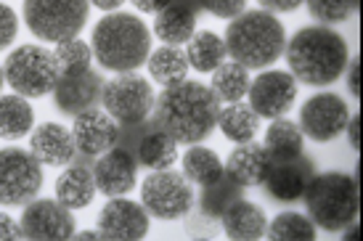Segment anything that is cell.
<instances>
[{
  "instance_id": "obj_13",
  "label": "cell",
  "mask_w": 363,
  "mask_h": 241,
  "mask_svg": "<svg viewBox=\"0 0 363 241\" xmlns=\"http://www.w3.org/2000/svg\"><path fill=\"white\" fill-rule=\"evenodd\" d=\"M247 96H250V106H252L257 117L279 120V117H284L294 106L297 80L292 77V72L265 69L255 80H250Z\"/></svg>"
},
{
  "instance_id": "obj_40",
  "label": "cell",
  "mask_w": 363,
  "mask_h": 241,
  "mask_svg": "<svg viewBox=\"0 0 363 241\" xmlns=\"http://www.w3.org/2000/svg\"><path fill=\"white\" fill-rule=\"evenodd\" d=\"M347 67H350V74H347V88H350V93H353L355 99H361V85H358V69H361V59L347 61Z\"/></svg>"
},
{
  "instance_id": "obj_5",
  "label": "cell",
  "mask_w": 363,
  "mask_h": 241,
  "mask_svg": "<svg viewBox=\"0 0 363 241\" xmlns=\"http://www.w3.org/2000/svg\"><path fill=\"white\" fill-rule=\"evenodd\" d=\"M311 220L323 231H345L355 223L361 210L358 181L347 172H321L313 175L303 194Z\"/></svg>"
},
{
  "instance_id": "obj_7",
  "label": "cell",
  "mask_w": 363,
  "mask_h": 241,
  "mask_svg": "<svg viewBox=\"0 0 363 241\" xmlns=\"http://www.w3.org/2000/svg\"><path fill=\"white\" fill-rule=\"evenodd\" d=\"M91 13V0H24V21L35 38L61 43L77 38Z\"/></svg>"
},
{
  "instance_id": "obj_6",
  "label": "cell",
  "mask_w": 363,
  "mask_h": 241,
  "mask_svg": "<svg viewBox=\"0 0 363 241\" xmlns=\"http://www.w3.org/2000/svg\"><path fill=\"white\" fill-rule=\"evenodd\" d=\"M3 77L13 93L24 99H43L53 93L61 72L53 50H45L43 45H19L3 64Z\"/></svg>"
},
{
  "instance_id": "obj_41",
  "label": "cell",
  "mask_w": 363,
  "mask_h": 241,
  "mask_svg": "<svg viewBox=\"0 0 363 241\" xmlns=\"http://www.w3.org/2000/svg\"><path fill=\"white\" fill-rule=\"evenodd\" d=\"M130 3L143 13H160L164 6H170L172 0H130Z\"/></svg>"
},
{
  "instance_id": "obj_21",
  "label": "cell",
  "mask_w": 363,
  "mask_h": 241,
  "mask_svg": "<svg viewBox=\"0 0 363 241\" xmlns=\"http://www.w3.org/2000/svg\"><path fill=\"white\" fill-rule=\"evenodd\" d=\"M220 225H223V233L233 241H257L265 236L268 218H265L260 204L239 196V199H233L220 212Z\"/></svg>"
},
{
  "instance_id": "obj_29",
  "label": "cell",
  "mask_w": 363,
  "mask_h": 241,
  "mask_svg": "<svg viewBox=\"0 0 363 241\" xmlns=\"http://www.w3.org/2000/svg\"><path fill=\"white\" fill-rule=\"evenodd\" d=\"M210 91L220 103H236L250 91V69L236 64V61H223L218 69L212 72Z\"/></svg>"
},
{
  "instance_id": "obj_19",
  "label": "cell",
  "mask_w": 363,
  "mask_h": 241,
  "mask_svg": "<svg viewBox=\"0 0 363 241\" xmlns=\"http://www.w3.org/2000/svg\"><path fill=\"white\" fill-rule=\"evenodd\" d=\"M32 157L45 167H64L72 164L77 157V146L72 138V130H67L59 122H43L30 135Z\"/></svg>"
},
{
  "instance_id": "obj_34",
  "label": "cell",
  "mask_w": 363,
  "mask_h": 241,
  "mask_svg": "<svg viewBox=\"0 0 363 241\" xmlns=\"http://www.w3.org/2000/svg\"><path fill=\"white\" fill-rule=\"evenodd\" d=\"M239 196H242V186H236L228 175H223L218 183H212V186L204 189L202 212L207 218H220V212L225 210L233 199H239Z\"/></svg>"
},
{
  "instance_id": "obj_10",
  "label": "cell",
  "mask_w": 363,
  "mask_h": 241,
  "mask_svg": "<svg viewBox=\"0 0 363 241\" xmlns=\"http://www.w3.org/2000/svg\"><path fill=\"white\" fill-rule=\"evenodd\" d=\"M43 189V164L32 151L0 149V204L19 207L38 196Z\"/></svg>"
},
{
  "instance_id": "obj_37",
  "label": "cell",
  "mask_w": 363,
  "mask_h": 241,
  "mask_svg": "<svg viewBox=\"0 0 363 241\" xmlns=\"http://www.w3.org/2000/svg\"><path fill=\"white\" fill-rule=\"evenodd\" d=\"M16 30H19V21H16V13L11 6L0 3V50L9 48L13 38H16Z\"/></svg>"
},
{
  "instance_id": "obj_42",
  "label": "cell",
  "mask_w": 363,
  "mask_h": 241,
  "mask_svg": "<svg viewBox=\"0 0 363 241\" xmlns=\"http://www.w3.org/2000/svg\"><path fill=\"white\" fill-rule=\"evenodd\" d=\"M345 130H347V138H350V146L358 151V135H361V117H350L347 125H345Z\"/></svg>"
},
{
  "instance_id": "obj_44",
  "label": "cell",
  "mask_w": 363,
  "mask_h": 241,
  "mask_svg": "<svg viewBox=\"0 0 363 241\" xmlns=\"http://www.w3.org/2000/svg\"><path fill=\"white\" fill-rule=\"evenodd\" d=\"M3 82H6V77H3V69H0V88H3Z\"/></svg>"
},
{
  "instance_id": "obj_2",
  "label": "cell",
  "mask_w": 363,
  "mask_h": 241,
  "mask_svg": "<svg viewBox=\"0 0 363 241\" xmlns=\"http://www.w3.org/2000/svg\"><path fill=\"white\" fill-rule=\"evenodd\" d=\"M284 53L294 80L305 85H318V88L340 80L350 61L345 38L326 24L294 32L292 40L284 45Z\"/></svg>"
},
{
  "instance_id": "obj_26",
  "label": "cell",
  "mask_w": 363,
  "mask_h": 241,
  "mask_svg": "<svg viewBox=\"0 0 363 241\" xmlns=\"http://www.w3.org/2000/svg\"><path fill=\"white\" fill-rule=\"evenodd\" d=\"M35 125V111L30 101L13 93V96H0V138L3 141H19L32 133Z\"/></svg>"
},
{
  "instance_id": "obj_35",
  "label": "cell",
  "mask_w": 363,
  "mask_h": 241,
  "mask_svg": "<svg viewBox=\"0 0 363 241\" xmlns=\"http://www.w3.org/2000/svg\"><path fill=\"white\" fill-rule=\"evenodd\" d=\"M305 3L313 19L329 27V24H342L350 19L358 0H305Z\"/></svg>"
},
{
  "instance_id": "obj_15",
  "label": "cell",
  "mask_w": 363,
  "mask_h": 241,
  "mask_svg": "<svg viewBox=\"0 0 363 241\" xmlns=\"http://www.w3.org/2000/svg\"><path fill=\"white\" fill-rule=\"evenodd\" d=\"M72 138L82 157H101L120 143V125L111 120L104 109H85L74 114Z\"/></svg>"
},
{
  "instance_id": "obj_38",
  "label": "cell",
  "mask_w": 363,
  "mask_h": 241,
  "mask_svg": "<svg viewBox=\"0 0 363 241\" xmlns=\"http://www.w3.org/2000/svg\"><path fill=\"white\" fill-rule=\"evenodd\" d=\"M11 239H21V225L11 215L0 212V241H11Z\"/></svg>"
},
{
  "instance_id": "obj_33",
  "label": "cell",
  "mask_w": 363,
  "mask_h": 241,
  "mask_svg": "<svg viewBox=\"0 0 363 241\" xmlns=\"http://www.w3.org/2000/svg\"><path fill=\"white\" fill-rule=\"evenodd\" d=\"M53 56H56L61 74H80V72L91 69L93 48L85 40H80V38H69V40L56 43Z\"/></svg>"
},
{
  "instance_id": "obj_25",
  "label": "cell",
  "mask_w": 363,
  "mask_h": 241,
  "mask_svg": "<svg viewBox=\"0 0 363 241\" xmlns=\"http://www.w3.org/2000/svg\"><path fill=\"white\" fill-rule=\"evenodd\" d=\"M220 133L228 138L231 143H247L255 141V135L260 130V117L252 111L250 103H225L220 111H218V125Z\"/></svg>"
},
{
  "instance_id": "obj_4",
  "label": "cell",
  "mask_w": 363,
  "mask_h": 241,
  "mask_svg": "<svg viewBox=\"0 0 363 241\" xmlns=\"http://www.w3.org/2000/svg\"><path fill=\"white\" fill-rule=\"evenodd\" d=\"M225 53L247 69H268L286 45L284 24L271 11H242L225 30Z\"/></svg>"
},
{
  "instance_id": "obj_24",
  "label": "cell",
  "mask_w": 363,
  "mask_h": 241,
  "mask_svg": "<svg viewBox=\"0 0 363 241\" xmlns=\"http://www.w3.org/2000/svg\"><path fill=\"white\" fill-rule=\"evenodd\" d=\"M135 159L141 162L149 170H167L178 162V143L172 141L167 133H162L160 128L149 125L138 143L133 146Z\"/></svg>"
},
{
  "instance_id": "obj_16",
  "label": "cell",
  "mask_w": 363,
  "mask_h": 241,
  "mask_svg": "<svg viewBox=\"0 0 363 241\" xmlns=\"http://www.w3.org/2000/svg\"><path fill=\"white\" fill-rule=\"evenodd\" d=\"M93 181L104 196H125L133 191L138 181V159L135 154L122 146H114L106 154L96 157L93 164Z\"/></svg>"
},
{
  "instance_id": "obj_27",
  "label": "cell",
  "mask_w": 363,
  "mask_h": 241,
  "mask_svg": "<svg viewBox=\"0 0 363 241\" xmlns=\"http://www.w3.org/2000/svg\"><path fill=\"white\" fill-rule=\"evenodd\" d=\"M181 164L189 183L199 186V189H207V186L218 183L225 175L220 157L212 149H207V146H199V143H191V149L183 154Z\"/></svg>"
},
{
  "instance_id": "obj_3",
  "label": "cell",
  "mask_w": 363,
  "mask_h": 241,
  "mask_svg": "<svg viewBox=\"0 0 363 241\" xmlns=\"http://www.w3.org/2000/svg\"><path fill=\"white\" fill-rule=\"evenodd\" d=\"M93 59L109 72H135L146 64L152 50V35L135 13L111 11L106 13L91 38Z\"/></svg>"
},
{
  "instance_id": "obj_32",
  "label": "cell",
  "mask_w": 363,
  "mask_h": 241,
  "mask_svg": "<svg viewBox=\"0 0 363 241\" xmlns=\"http://www.w3.org/2000/svg\"><path fill=\"white\" fill-rule=\"evenodd\" d=\"M265 236L273 241H311L315 239V223L297 212H284L273 223H268Z\"/></svg>"
},
{
  "instance_id": "obj_18",
  "label": "cell",
  "mask_w": 363,
  "mask_h": 241,
  "mask_svg": "<svg viewBox=\"0 0 363 241\" xmlns=\"http://www.w3.org/2000/svg\"><path fill=\"white\" fill-rule=\"evenodd\" d=\"M104 80L99 72H80V74H61L56 88H53V99H56V109L61 114H80V111L96 106V101L101 99Z\"/></svg>"
},
{
  "instance_id": "obj_36",
  "label": "cell",
  "mask_w": 363,
  "mask_h": 241,
  "mask_svg": "<svg viewBox=\"0 0 363 241\" xmlns=\"http://www.w3.org/2000/svg\"><path fill=\"white\" fill-rule=\"evenodd\" d=\"M204 11H210L218 19H233L247 11V0H199Z\"/></svg>"
},
{
  "instance_id": "obj_23",
  "label": "cell",
  "mask_w": 363,
  "mask_h": 241,
  "mask_svg": "<svg viewBox=\"0 0 363 241\" xmlns=\"http://www.w3.org/2000/svg\"><path fill=\"white\" fill-rule=\"evenodd\" d=\"M96 191L99 189L93 181V167H85V164H72L56 178V199L69 210L88 207Z\"/></svg>"
},
{
  "instance_id": "obj_39",
  "label": "cell",
  "mask_w": 363,
  "mask_h": 241,
  "mask_svg": "<svg viewBox=\"0 0 363 241\" xmlns=\"http://www.w3.org/2000/svg\"><path fill=\"white\" fill-rule=\"evenodd\" d=\"M262 6V11H271V13H289V11L300 9L305 0H257Z\"/></svg>"
},
{
  "instance_id": "obj_1",
  "label": "cell",
  "mask_w": 363,
  "mask_h": 241,
  "mask_svg": "<svg viewBox=\"0 0 363 241\" xmlns=\"http://www.w3.org/2000/svg\"><path fill=\"white\" fill-rule=\"evenodd\" d=\"M220 101L215 99L210 85L194 80H183L178 85H167L154 99L152 125L167 133L175 143L204 141L218 125Z\"/></svg>"
},
{
  "instance_id": "obj_28",
  "label": "cell",
  "mask_w": 363,
  "mask_h": 241,
  "mask_svg": "<svg viewBox=\"0 0 363 241\" xmlns=\"http://www.w3.org/2000/svg\"><path fill=\"white\" fill-rule=\"evenodd\" d=\"M149 74L154 82L160 85H178L189 77V59H186V50L181 45H162L154 53H149L146 59Z\"/></svg>"
},
{
  "instance_id": "obj_17",
  "label": "cell",
  "mask_w": 363,
  "mask_h": 241,
  "mask_svg": "<svg viewBox=\"0 0 363 241\" xmlns=\"http://www.w3.org/2000/svg\"><path fill=\"white\" fill-rule=\"evenodd\" d=\"M315 175V167H313L311 159H305L303 154L294 157V159H284V162H273L271 170H268V178H265V191L268 196L276 201H297L303 199L305 189L311 178Z\"/></svg>"
},
{
  "instance_id": "obj_43",
  "label": "cell",
  "mask_w": 363,
  "mask_h": 241,
  "mask_svg": "<svg viewBox=\"0 0 363 241\" xmlns=\"http://www.w3.org/2000/svg\"><path fill=\"white\" fill-rule=\"evenodd\" d=\"M93 6H96V9H101V11H117L122 6V3H125V0H91Z\"/></svg>"
},
{
  "instance_id": "obj_11",
  "label": "cell",
  "mask_w": 363,
  "mask_h": 241,
  "mask_svg": "<svg viewBox=\"0 0 363 241\" xmlns=\"http://www.w3.org/2000/svg\"><path fill=\"white\" fill-rule=\"evenodd\" d=\"M21 239L32 241H64L74 236V218L69 207L59 199H35L27 201L21 212Z\"/></svg>"
},
{
  "instance_id": "obj_22",
  "label": "cell",
  "mask_w": 363,
  "mask_h": 241,
  "mask_svg": "<svg viewBox=\"0 0 363 241\" xmlns=\"http://www.w3.org/2000/svg\"><path fill=\"white\" fill-rule=\"evenodd\" d=\"M154 35L167 45H181L189 43L196 32V11L181 0H172L160 13H154Z\"/></svg>"
},
{
  "instance_id": "obj_30",
  "label": "cell",
  "mask_w": 363,
  "mask_h": 241,
  "mask_svg": "<svg viewBox=\"0 0 363 241\" xmlns=\"http://www.w3.org/2000/svg\"><path fill=\"white\" fill-rule=\"evenodd\" d=\"M225 43L220 35H215L210 30L194 32L189 48H186V59L189 67H194L196 72H215L225 61Z\"/></svg>"
},
{
  "instance_id": "obj_8",
  "label": "cell",
  "mask_w": 363,
  "mask_h": 241,
  "mask_svg": "<svg viewBox=\"0 0 363 241\" xmlns=\"http://www.w3.org/2000/svg\"><path fill=\"white\" fill-rule=\"evenodd\" d=\"M154 91L149 80L135 72H120L111 77L101 91V106L120 128L141 125L152 117L154 109Z\"/></svg>"
},
{
  "instance_id": "obj_9",
  "label": "cell",
  "mask_w": 363,
  "mask_h": 241,
  "mask_svg": "<svg viewBox=\"0 0 363 241\" xmlns=\"http://www.w3.org/2000/svg\"><path fill=\"white\" fill-rule=\"evenodd\" d=\"M141 204L160 220H181L194 207L191 183L183 172L154 170L141 183Z\"/></svg>"
},
{
  "instance_id": "obj_14",
  "label": "cell",
  "mask_w": 363,
  "mask_h": 241,
  "mask_svg": "<svg viewBox=\"0 0 363 241\" xmlns=\"http://www.w3.org/2000/svg\"><path fill=\"white\" fill-rule=\"evenodd\" d=\"M101 239L111 241H138L149 233V212L143 204L125 196H111L99 215Z\"/></svg>"
},
{
  "instance_id": "obj_20",
  "label": "cell",
  "mask_w": 363,
  "mask_h": 241,
  "mask_svg": "<svg viewBox=\"0 0 363 241\" xmlns=\"http://www.w3.org/2000/svg\"><path fill=\"white\" fill-rule=\"evenodd\" d=\"M271 154L268 149L257 141L236 143V149L228 154V162L223 164L225 175L231 178L236 186L242 189H252V186H262L271 170Z\"/></svg>"
},
{
  "instance_id": "obj_31",
  "label": "cell",
  "mask_w": 363,
  "mask_h": 241,
  "mask_svg": "<svg viewBox=\"0 0 363 241\" xmlns=\"http://www.w3.org/2000/svg\"><path fill=\"white\" fill-rule=\"evenodd\" d=\"M303 130L289 120H273L271 128L265 130V149L271 154L273 162H284V159H294L303 154Z\"/></svg>"
},
{
  "instance_id": "obj_12",
  "label": "cell",
  "mask_w": 363,
  "mask_h": 241,
  "mask_svg": "<svg viewBox=\"0 0 363 241\" xmlns=\"http://www.w3.org/2000/svg\"><path fill=\"white\" fill-rule=\"evenodd\" d=\"M350 120V109L337 93H315L300 109V130L315 143L334 141Z\"/></svg>"
}]
</instances>
